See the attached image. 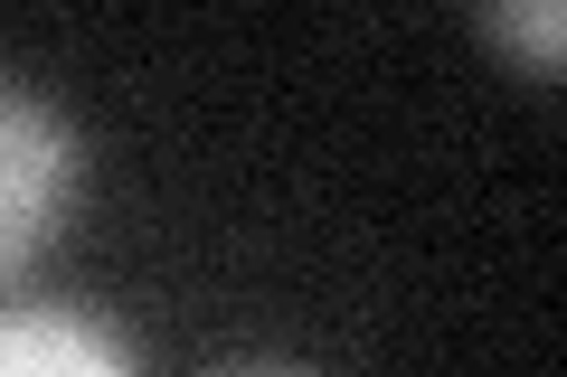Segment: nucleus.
<instances>
[{"label": "nucleus", "mask_w": 567, "mask_h": 377, "mask_svg": "<svg viewBox=\"0 0 567 377\" xmlns=\"http://www.w3.org/2000/svg\"><path fill=\"white\" fill-rule=\"evenodd\" d=\"M227 377H303V368H227Z\"/></svg>", "instance_id": "obj_4"}, {"label": "nucleus", "mask_w": 567, "mask_h": 377, "mask_svg": "<svg viewBox=\"0 0 567 377\" xmlns=\"http://www.w3.org/2000/svg\"><path fill=\"white\" fill-rule=\"evenodd\" d=\"M0 377H133V349L85 302H10L0 312Z\"/></svg>", "instance_id": "obj_2"}, {"label": "nucleus", "mask_w": 567, "mask_h": 377, "mask_svg": "<svg viewBox=\"0 0 567 377\" xmlns=\"http://www.w3.org/2000/svg\"><path fill=\"white\" fill-rule=\"evenodd\" d=\"M76 179H85L76 133H66L39 95L0 85V274L48 245V227H58L66 199H76Z\"/></svg>", "instance_id": "obj_1"}, {"label": "nucleus", "mask_w": 567, "mask_h": 377, "mask_svg": "<svg viewBox=\"0 0 567 377\" xmlns=\"http://www.w3.org/2000/svg\"><path fill=\"white\" fill-rule=\"evenodd\" d=\"M483 29L511 48V57H529L539 76H558V66H567V10H558V0H492Z\"/></svg>", "instance_id": "obj_3"}]
</instances>
